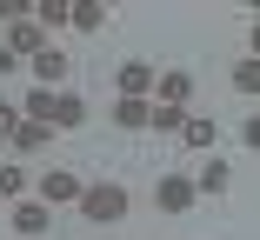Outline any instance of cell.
<instances>
[{"mask_svg": "<svg viewBox=\"0 0 260 240\" xmlns=\"http://www.w3.org/2000/svg\"><path fill=\"white\" fill-rule=\"evenodd\" d=\"M80 214H87L93 227H114V220L127 214V187H120V180H87V187H80Z\"/></svg>", "mask_w": 260, "mask_h": 240, "instance_id": "1", "label": "cell"}, {"mask_svg": "<svg viewBox=\"0 0 260 240\" xmlns=\"http://www.w3.org/2000/svg\"><path fill=\"white\" fill-rule=\"evenodd\" d=\"M153 200H160V214H187V207H193L200 194H193V180H187V174H160Z\"/></svg>", "mask_w": 260, "mask_h": 240, "instance_id": "2", "label": "cell"}, {"mask_svg": "<svg viewBox=\"0 0 260 240\" xmlns=\"http://www.w3.org/2000/svg\"><path fill=\"white\" fill-rule=\"evenodd\" d=\"M153 93H160V107H187V100H193V74H187V67L153 74Z\"/></svg>", "mask_w": 260, "mask_h": 240, "instance_id": "3", "label": "cell"}, {"mask_svg": "<svg viewBox=\"0 0 260 240\" xmlns=\"http://www.w3.org/2000/svg\"><path fill=\"white\" fill-rule=\"evenodd\" d=\"M114 87H120V100H147V93H153V67L147 60H127L114 74Z\"/></svg>", "mask_w": 260, "mask_h": 240, "instance_id": "4", "label": "cell"}, {"mask_svg": "<svg viewBox=\"0 0 260 240\" xmlns=\"http://www.w3.org/2000/svg\"><path fill=\"white\" fill-rule=\"evenodd\" d=\"M47 227H54V207H47V200H20V207H14V233H20V240H34V233H47Z\"/></svg>", "mask_w": 260, "mask_h": 240, "instance_id": "5", "label": "cell"}, {"mask_svg": "<svg viewBox=\"0 0 260 240\" xmlns=\"http://www.w3.org/2000/svg\"><path fill=\"white\" fill-rule=\"evenodd\" d=\"M80 174H67V167H54V174H40V200H80Z\"/></svg>", "mask_w": 260, "mask_h": 240, "instance_id": "6", "label": "cell"}, {"mask_svg": "<svg viewBox=\"0 0 260 240\" xmlns=\"http://www.w3.org/2000/svg\"><path fill=\"white\" fill-rule=\"evenodd\" d=\"M27 67H34V80H40V87H60V80H67V54H60V47H40Z\"/></svg>", "mask_w": 260, "mask_h": 240, "instance_id": "7", "label": "cell"}, {"mask_svg": "<svg viewBox=\"0 0 260 240\" xmlns=\"http://www.w3.org/2000/svg\"><path fill=\"white\" fill-rule=\"evenodd\" d=\"M227 187H234V167L214 154V160H207L200 174H193V194H227Z\"/></svg>", "mask_w": 260, "mask_h": 240, "instance_id": "8", "label": "cell"}, {"mask_svg": "<svg viewBox=\"0 0 260 240\" xmlns=\"http://www.w3.org/2000/svg\"><path fill=\"white\" fill-rule=\"evenodd\" d=\"M147 114H153V100H120V93H114V127L140 133V127H147Z\"/></svg>", "mask_w": 260, "mask_h": 240, "instance_id": "9", "label": "cell"}, {"mask_svg": "<svg viewBox=\"0 0 260 240\" xmlns=\"http://www.w3.org/2000/svg\"><path fill=\"white\" fill-rule=\"evenodd\" d=\"M47 140H54V127H40V120H20V127H14V140H7V147H20V154H40Z\"/></svg>", "mask_w": 260, "mask_h": 240, "instance_id": "10", "label": "cell"}, {"mask_svg": "<svg viewBox=\"0 0 260 240\" xmlns=\"http://www.w3.org/2000/svg\"><path fill=\"white\" fill-rule=\"evenodd\" d=\"M67 27H80V33H100V27H107V7H100V0H80V7H67Z\"/></svg>", "mask_w": 260, "mask_h": 240, "instance_id": "11", "label": "cell"}, {"mask_svg": "<svg viewBox=\"0 0 260 240\" xmlns=\"http://www.w3.org/2000/svg\"><path fill=\"white\" fill-rule=\"evenodd\" d=\"M80 120H87V100H80V93H60V100H54V120H47V127L60 133V127H80Z\"/></svg>", "mask_w": 260, "mask_h": 240, "instance_id": "12", "label": "cell"}, {"mask_svg": "<svg viewBox=\"0 0 260 240\" xmlns=\"http://www.w3.org/2000/svg\"><path fill=\"white\" fill-rule=\"evenodd\" d=\"M147 127H153V133H180V127H187V107H160V100H153Z\"/></svg>", "mask_w": 260, "mask_h": 240, "instance_id": "13", "label": "cell"}, {"mask_svg": "<svg viewBox=\"0 0 260 240\" xmlns=\"http://www.w3.org/2000/svg\"><path fill=\"white\" fill-rule=\"evenodd\" d=\"M34 27H40V33L67 27V0H40V7H34Z\"/></svg>", "mask_w": 260, "mask_h": 240, "instance_id": "14", "label": "cell"}, {"mask_svg": "<svg viewBox=\"0 0 260 240\" xmlns=\"http://www.w3.org/2000/svg\"><path fill=\"white\" fill-rule=\"evenodd\" d=\"M180 140H187V147H214L220 127H214V120H187V127H180Z\"/></svg>", "mask_w": 260, "mask_h": 240, "instance_id": "15", "label": "cell"}, {"mask_svg": "<svg viewBox=\"0 0 260 240\" xmlns=\"http://www.w3.org/2000/svg\"><path fill=\"white\" fill-rule=\"evenodd\" d=\"M20 187H27V174H20V167L7 160V167H0V200H14V194H20Z\"/></svg>", "mask_w": 260, "mask_h": 240, "instance_id": "16", "label": "cell"}, {"mask_svg": "<svg viewBox=\"0 0 260 240\" xmlns=\"http://www.w3.org/2000/svg\"><path fill=\"white\" fill-rule=\"evenodd\" d=\"M234 87H240V93H253V87H260V67H253V54L234 67Z\"/></svg>", "mask_w": 260, "mask_h": 240, "instance_id": "17", "label": "cell"}, {"mask_svg": "<svg viewBox=\"0 0 260 240\" xmlns=\"http://www.w3.org/2000/svg\"><path fill=\"white\" fill-rule=\"evenodd\" d=\"M14 127H20V107H14V100H0V140H14Z\"/></svg>", "mask_w": 260, "mask_h": 240, "instance_id": "18", "label": "cell"}, {"mask_svg": "<svg viewBox=\"0 0 260 240\" xmlns=\"http://www.w3.org/2000/svg\"><path fill=\"white\" fill-rule=\"evenodd\" d=\"M0 20H7V27H14V20H27V0H0Z\"/></svg>", "mask_w": 260, "mask_h": 240, "instance_id": "19", "label": "cell"}, {"mask_svg": "<svg viewBox=\"0 0 260 240\" xmlns=\"http://www.w3.org/2000/svg\"><path fill=\"white\" fill-rule=\"evenodd\" d=\"M14 67H20V60H14V54H7V47H0V80H7V74H14Z\"/></svg>", "mask_w": 260, "mask_h": 240, "instance_id": "20", "label": "cell"}]
</instances>
